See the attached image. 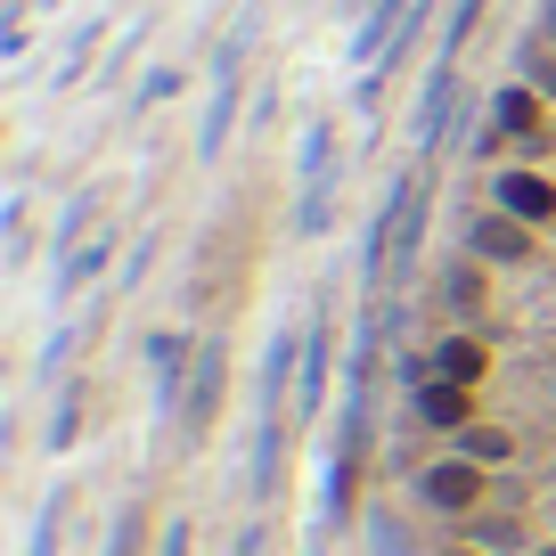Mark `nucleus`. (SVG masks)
I'll return each mask as SVG.
<instances>
[{
  "label": "nucleus",
  "instance_id": "nucleus-1",
  "mask_svg": "<svg viewBox=\"0 0 556 556\" xmlns=\"http://www.w3.org/2000/svg\"><path fill=\"white\" fill-rule=\"evenodd\" d=\"M426 507H442V516H467L475 500H483V467L475 458H442V467H426Z\"/></svg>",
  "mask_w": 556,
  "mask_h": 556
},
{
  "label": "nucleus",
  "instance_id": "nucleus-2",
  "mask_svg": "<svg viewBox=\"0 0 556 556\" xmlns=\"http://www.w3.org/2000/svg\"><path fill=\"white\" fill-rule=\"evenodd\" d=\"M417 417H426V426H467L475 417V393L458 377H426L417 384Z\"/></svg>",
  "mask_w": 556,
  "mask_h": 556
},
{
  "label": "nucleus",
  "instance_id": "nucleus-3",
  "mask_svg": "<svg viewBox=\"0 0 556 556\" xmlns=\"http://www.w3.org/2000/svg\"><path fill=\"white\" fill-rule=\"evenodd\" d=\"M500 213H516V222H548L556 213V189L540 173H500Z\"/></svg>",
  "mask_w": 556,
  "mask_h": 556
},
{
  "label": "nucleus",
  "instance_id": "nucleus-4",
  "mask_svg": "<svg viewBox=\"0 0 556 556\" xmlns=\"http://www.w3.org/2000/svg\"><path fill=\"white\" fill-rule=\"evenodd\" d=\"M213 409H222V344L197 352V377H189V426L197 434L213 426Z\"/></svg>",
  "mask_w": 556,
  "mask_h": 556
},
{
  "label": "nucleus",
  "instance_id": "nucleus-5",
  "mask_svg": "<svg viewBox=\"0 0 556 556\" xmlns=\"http://www.w3.org/2000/svg\"><path fill=\"white\" fill-rule=\"evenodd\" d=\"M148 368H156V409H173L180 401V368H189V336H156Z\"/></svg>",
  "mask_w": 556,
  "mask_h": 556
},
{
  "label": "nucleus",
  "instance_id": "nucleus-6",
  "mask_svg": "<svg viewBox=\"0 0 556 556\" xmlns=\"http://www.w3.org/2000/svg\"><path fill=\"white\" fill-rule=\"evenodd\" d=\"M475 245H483L491 262H523V222L516 213H483V222H475Z\"/></svg>",
  "mask_w": 556,
  "mask_h": 556
},
{
  "label": "nucleus",
  "instance_id": "nucleus-7",
  "mask_svg": "<svg viewBox=\"0 0 556 556\" xmlns=\"http://www.w3.org/2000/svg\"><path fill=\"white\" fill-rule=\"evenodd\" d=\"M434 368L458 377V384H475V377H483V344H475V336H451V344L434 352Z\"/></svg>",
  "mask_w": 556,
  "mask_h": 556
},
{
  "label": "nucleus",
  "instance_id": "nucleus-8",
  "mask_svg": "<svg viewBox=\"0 0 556 556\" xmlns=\"http://www.w3.org/2000/svg\"><path fill=\"white\" fill-rule=\"evenodd\" d=\"M58 532H66V500L50 491V500H41V523H34V540H25V556H50V548H58Z\"/></svg>",
  "mask_w": 556,
  "mask_h": 556
},
{
  "label": "nucleus",
  "instance_id": "nucleus-9",
  "mask_svg": "<svg viewBox=\"0 0 556 556\" xmlns=\"http://www.w3.org/2000/svg\"><path fill=\"white\" fill-rule=\"evenodd\" d=\"M458 458L491 467V458H507V434H491V426H458Z\"/></svg>",
  "mask_w": 556,
  "mask_h": 556
},
{
  "label": "nucleus",
  "instance_id": "nucleus-10",
  "mask_svg": "<svg viewBox=\"0 0 556 556\" xmlns=\"http://www.w3.org/2000/svg\"><path fill=\"white\" fill-rule=\"evenodd\" d=\"M368 548H377V556H409V532H401L384 507H368Z\"/></svg>",
  "mask_w": 556,
  "mask_h": 556
},
{
  "label": "nucleus",
  "instance_id": "nucleus-11",
  "mask_svg": "<svg viewBox=\"0 0 556 556\" xmlns=\"http://www.w3.org/2000/svg\"><path fill=\"white\" fill-rule=\"evenodd\" d=\"M532 123H540V106L523 99V90H507L500 99V131H532Z\"/></svg>",
  "mask_w": 556,
  "mask_h": 556
},
{
  "label": "nucleus",
  "instance_id": "nucleus-12",
  "mask_svg": "<svg viewBox=\"0 0 556 556\" xmlns=\"http://www.w3.org/2000/svg\"><path fill=\"white\" fill-rule=\"evenodd\" d=\"M475 540H483L491 556H516V548H523V532H516V523H507V516H491V523H483V532H475Z\"/></svg>",
  "mask_w": 556,
  "mask_h": 556
},
{
  "label": "nucleus",
  "instance_id": "nucleus-13",
  "mask_svg": "<svg viewBox=\"0 0 556 556\" xmlns=\"http://www.w3.org/2000/svg\"><path fill=\"white\" fill-rule=\"evenodd\" d=\"M451 303H458V312H475V303H483V278H475V270H451Z\"/></svg>",
  "mask_w": 556,
  "mask_h": 556
},
{
  "label": "nucleus",
  "instance_id": "nucleus-14",
  "mask_svg": "<svg viewBox=\"0 0 556 556\" xmlns=\"http://www.w3.org/2000/svg\"><path fill=\"white\" fill-rule=\"evenodd\" d=\"M156 556H189V523H164V540H156Z\"/></svg>",
  "mask_w": 556,
  "mask_h": 556
},
{
  "label": "nucleus",
  "instance_id": "nucleus-15",
  "mask_svg": "<svg viewBox=\"0 0 556 556\" xmlns=\"http://www.w3.org/2000/svg\"><path fill=\"white\" fill-rule=\"evenodd\" d=\"M540 556H556V548H540Z\"/></svg>",
  "mask_w": 556,
  "mask_h": 556
},
{
  "label": "nucleus",
  "instance_id": "nucleus-16",
  "mask_svg": "<svg viewBox=\"0 0 556 556\" xmlns=\"http://www.w3.org/2000/svg\"><path fill=\"white\" fill-rule=\"evenodd\" d=\"M548 25H556V9H548Z\"/></svg>",
  "mask_w": 556,
  "mask_h": 556
}]
</instances>
